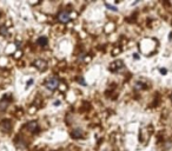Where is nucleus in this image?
I'll list each match as a JSON object with an SVG mask.
<instances>
[{"label": "nucleus", "mask_w": 172, "mask_h": 151, "mask_svg": "<svg viewBox=\"0 0 172 151\" xmlns=\"http://www.w3.org/2000/svg\"><path fill=\"white\" fill-rule=\"evenodd\" d=\"M105 6H106V7H109L111 11H114V12H117V11H118V9H117L116 6H112V5H110V4H105Z\"/></svg>", "instance_id": "1a4fd4ad"}, {"label": "nucleus", "mask_w": 172, "mask_h": 151, "mask_svg": "<svg viewBox=\"0 0 172 151\" xmlns=\"http://www.w3.org/2000/svg\"><path fill=\"white\" fill-rule=\"evenodd\" d=\"M111 66H113L114 67V71H118L119 68H122L123 66H124V64H123V61L122 60H117L116 63H113Z\"/></svg>", "instance_id": "39448f33"}, {"label": "nucleus", "mask_w": 172, "mask_h": 151, "mask_svg": "<svg viewBox=\"0 0 172 151\" xmlns=\"http://www.w3.org/2000/svg\"><path fill=\"white\" fill-rule=\"evenodd\" d=\"M171 100H172V95H171Z\"/></svg>", "instance_id": "4468645a"}, {"label": "nucleus", "mask_w": 172, "mask_h": 151, "mask_svg": "<svg viewBox=\"0 0 172 151\" xmlns=\"http://www.w3.org/2000/svg\"><path fill=\"white\" fill-rule=\"evenodd\" d=\"M19 56H21V52H17L16 53V58H19Z\"/></svg>", "instance_id": "f8f14e48"}, {"label": "nucleus", "mask_w": 172, "mask_h": 151, "mask_svg": "<svg viewBox=\"0 0 172 151\" xmlns=\"http://www.w3.org/2000/svg\"><path fill=\"white\" fill-rule=\"evenodd\" d=\"M72 136H73L74 138H80L82 135H81V131H80V130H75V131H73Z\"/></svg>", "instance_id": "6e6552de"}, {"label": "nucleus", "mask_w": 172, "mask_h": 151, "mask_svg": "<svg viewBox=\"0 0 172 151\" xmlns=\"http://www.w3.org/2000/svg\"><path fill=\"white\" fill-rule=\"evenodd\" d=\"M47 43H48V40H47V38H46V37H40V38L38 39V44H39V45H41V46H46V45H47Z\"/></svg>", "instance_id": "423d86ee"}, {"label": "nucleus", "mask_w": 172, "mask_h": 151, "mask_svg": "<svg viewBox=\"0 0 172 151\" xmlns=\"http://www.w3.org/2000/svg\"><path fill=\"white\" fill-rule=\"evenodd\" d=\"M26 127L30 130V131H32V132H37L38 131V123L37 122H30L27 125H26Z\"/></svg>", "instance_id": "20e7f679"}, {"label": "nucleus", "mask_w": 172, "mask_h": 151, "mask_svg": "<svg viewBox=\"0 0 172 151\" xmlns=\"http://www.w3.org/2000/svg\"><path fill=\"white\" fill-rule=\"evenodd\" d=\"M58 20L61 21V23H68L71 20V16L67 11H61L59 14H58Z\"/></svg>", "instance_id": "f03ea898"}, {"label": "nucleus", "mask_w": 172, "mask_h": 151, "mask_svg": "<svg viewBox=\"0 0 172 151\" xmlns=\"http://www.w3.org/2000/svg\"><path fill=\"white\" fill-rule=\"evenodd\" d=\"M46 88L48 89V90H51V91H53V90H55V89H58L59 88V85H60V82H59V79L58 78H55V77H52V78H50V79H47L46 80Z\"/></svg>", "instance_id": "f257e3e1"}, {"label": "nucleus", "mask_w": 172, "mask_h": 151, "mask_svg": "<svg viewBox=\"0 0 172 151\" xmlns=\"http://www.w3.org/2000/svg\"><path fill=\"white\" fill-rule=\"evenodd\" d=\"M134 88H136V89H141V88H144V84H141V83H137Z\"/></svg>", "instance_id": "9b49d317"}, {"label": "nucleus", "mask_w": 172, "mask_h": 151, "mask_svg": "<svg viewBox=\"0 0 172 151\" xmlns=\"http://www.w3.org/2000/svg\"><path fill=\"white\" fill-rule=\"evenodd\" d=\"M7 106H9V102H6L5 99L0 100V110L4 111V110H6V108H7Z\"/></svg>", "instance_id": "0eeeda50"}, {"label": "nucleus", "mask_w": 172, "mask_h": 151, "mask_svg": "<svg viewBox=\"0 0 172 151\" xmlns=\"http://www.w3.org/2000/svg\"><path fill=\"white\" fill-rule=\"evenodd\" d=\"M0 32H1V34H3V36H6V34L9 33V32H7V30H6V27H3L1 30H0Z\"/></svg>", "instance_id": "9d476101"}, {"label": "nucleus", "mask_w": 172, "mask_h": 151, "mask_svg": "<svg viewBox=\"0 0 172 151\" xmlns=\"http://www.w3.org/2000/svg\"><path fill=\"white\" fill-rule=\"evenodd\" d=\"M33 65L38 68V70H40V71H43L45 67H46V61H44V60H41V59H39V60H36L34 63H33Z\"/></svg>", "instance_id": "7ed1b4c3"}, {"label": "nucleus", "mask_w": 172, "mask_h": 151, "mask_svg": "<svg viewBox=\"0 0 172 151\" xmlns=\"http://www.w3.org/2000/svg\"><path fill=\"white\" fill-rule=\"evenodd\" d=\"M160 72H161V73H164V74H165V73H166V70H165V68H163V70H160Z\"/></svg>", "instance_id": "ddd939ff"}]
</instances>
